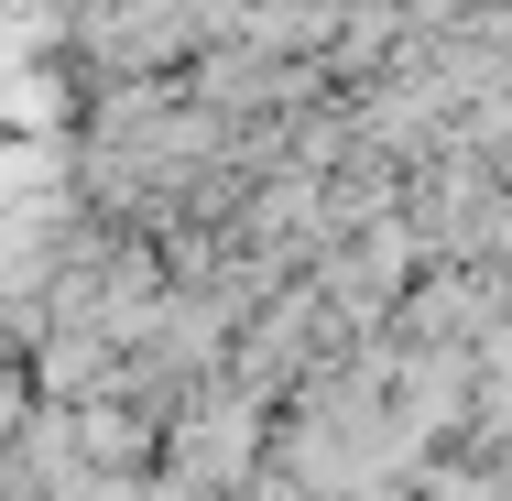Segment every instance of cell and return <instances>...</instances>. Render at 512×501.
<instances>
[{
  "instance_id": "obj_1",
  "label": "cell",
  "mask_w": 512,
  "mask_h": 501,
  "mask_svg": "<svg viewBox=\"0 0 512 501\" xmlns=\"http://www.w3.org/2000/svg\"><path fill=\"white\" fill-rule=\"evenodd\" d=\"M447 501H480V491H447Z\"/></svg>"
}]
</instances>
